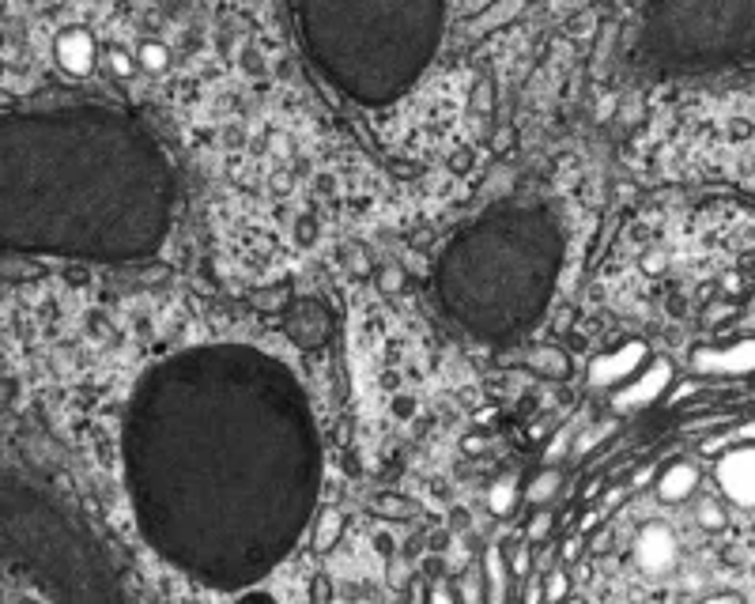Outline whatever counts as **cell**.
<instances>
[{
    "instance_id": "cell-13",
    "label": "cell",
    "mask_w": 755,
    "mask_h": 604,
    "mask_svg": "<svg viewBox=\"0 0 755 604\" xmlns=\"http://www.w3.org/2000/svg\"><path fill=\"white\" fill-rule=\"evenodd\" d=\"M555 483H559V476H555V472H544V476H540L533 488H529V503H544V498H551Z\"/></svg>"
},
{
    "instance_id": "cell-2",
    "label": "cell",
    "mask_w": 755,
    "mask_h": 604,
    "mask_svg": "<svg viewBox=\"0 0 755 604\" xmlns=\"http://www.w3.org/2000/svg\"><path fill=\"white\" fill-rule=\"evenodd\" d=\"M634 555H639V567L646 574H665L676 567L680 559V544H676V533L669 529L665 521H654L634 536Z\"/></svg>"
},
{
    "instance_id": "cell-17",
    "label": "cell",
    "mask_w": 755,
    "mask_h": 604,
    "mask_svg": "<svg viewBox=\"0 0 755 604\" xmlns=\"http://www.w3.org/2000/svg\"><path fill=\"white\" fill-rule=\"evenodd\" d=\"M703 604H740L736 597H729V593H721V597H706Z\"/></svg>"
},
{
    "instance_id": "cell-3",
    "label": "cell",
    "mask_w": 755,
    "mask_h": 604,
    "mask_svg": "<svg viewBox=\"0 0 755 604\" xmlns=\"http://www.w3.org/2000/svg\"><path fill=\"white\" fill-rule=\"evenodd\" d=\"M695 366L699 371H714V374H751L755 371V340L733 344L725 351H695Z\"/></svg>"
},
{
    "instance_id": "cell-12",
    "label": "cell",
    "mask_w": 755,
    "mask_h": 604,
    "mask_svg": "<svg viewBox=\"0 0 755 604\" xmlns=\"http://www.w3.org/2000/svg\"><path fill=\"white\" fill-rule=\"evenodd\" d=\"M566 585H571V582H566V574H563V570H551V574H548V585L540 589V593H544V600H548V604H563Z\"/></svg>"
},
{
    "instance_id": "cell-10",
    "label": "cell",
    "mask_w": 755,
    "mask_h": 604,
    "mask_svg": "<svg viewBox=\"0 0 755 604\" xmlns=\"http://www.w3.org/2000/svg\"><path fill=\"white\" fill-rule=\"evenodd\" d=\"M491 510L495 514H510V506H514V480H502V483H495L491 488Z\"/></svg>"
},
{
    "instance_id": "cell-16",
    "label": "cell",
    "mask_w": 755,
    "mask_h": 604,
    "mask_svg": "<svg viewBox=\"0 0 755 604\" xmlns=\"http://www.w3.org/2000/svg\"><path fill=\"white\" fill-rule=\"evenodd\" d=\"M544 529H548V518H536V525L529 529V540H536V536H544Z\"/></svg>"
},
{
    "instance_id": "cell-4",
    "label": "cell",
    "mask_w": 755,
    "mask_h": 604,
    "mask_svg": "<svg viewBox=\"0 0 755 604\" xmlns=\"http://www.w3.org/2000/svg\"><path fill=\"white\" fill-rule=\"evenodd\" d=\"M57 61L64 72L72 76H87L91 64H95V38H91L84 27H72L57 38Z\"/></svg>"
},
{
    "instance_id": "cell-20",
    "label": "cell",
    "mask_w": 755,
    "mask_h": 604,
    "mask_svg": "<svg viewBox=\"0 0 755 604\" xmlns=\"http://www.w3.org/2000/svg\"><path fill=\"white\" fill-rule=\"evenodd\" d=\"M751 325H755V318H751Z\"/></svg>"
},
{
    "instance_id": "cell-15",
    "label": "cell",
    "mask_w": 755,
    "mask_h": 604,
    "mask_svg": "<svg viewBox=\"0 0 755 604\" xmlns=\"http://www.w3.org/2000/svg\"><path fill=\"white\" fill-rule=\"evenodd\" d=\"M110 69H114L117 76H132V72H136V64H132V61L121 54V49H114V54H110Z\"/></svg>"
},
{
    "instance_id": "cell-5",
    "label": "cell",
    "mask_w": 755,
    "mask_h": 604,
    "mask_svg": "<svg viewBox=\"0 0 755 604\" xmlns=\"http://www.w3.org/2000/svg\"><path fill=\"white\" fill-rule=\"evenodd\" d=\"M646 356V348L642 344H627V348H619V351H612V356H604V359H597L593 363V371H589V378H593V386H612L616 378H624V374H631L634 366H639V359Z\"/></svg>"
},
{
    "instance_id": "cell-9",
    "label": "cell",
    "mask_w": 755,
    "mask_h": 604,
    "mask_svg": "<svg viewBox=\"0 0 755 604\" xmlns=\"http://www.w3.org/2000/svg\"><path fill=\"white\" fill-rule=\"evenodd\" d=\"M487 585H491V604H502V555H499V548L487 551Z\"/></svg>"
},
{
    "instance_id": "cell-14",
    "label": "cell",
    "mask_w": 755,
    "mask_h": 604,
    "mask_svg": "<svg viewBox=\"0 0 755 604\" xmlns=\"http://www.w3.org/2000/svg\"><path fill=\"white\" fill-rule=\"evenodd\" d=\"M140 61H144V69L159 72V69H166V49L163 46H144L140 49Z\"/></svg>"
},
{
    "instance_id": "cell-11",
    "label": "cell",
    "mask_w": 755,
    "mask_h": 604,
    "mask_svg": "<svg viewBox=\"0 0 755 604\" xmlns=\"http://www.w3.org/2000/svg\"><path fill=\"white\" fill-rule=\"evenodd\" d=\"M336 533H340V514H336V510H329V514L321 518V525H317V548H333Z\"/></svg>"
},
{
    "instance_id": "cell-6",
    "label": "cell",
    "mask_w": 755,
    "mask_h": 604,
    "mask_svg": "<svg viewBox=\"0 0 755 604\" xmlns=\"http://www.w3.org/2000/svg\"><path fill=\"white\" fill-rule=\"evenodd\" d=\"M699 491V468L695 465H672L665 468V476L657 480V495L665 498V503H687Z\"/></svg>"
},
{
    "instance_id": "cell-1",
    "label": "cell",
    "mask_w": 755,
    "mask_h": 604,
    "mask_svg": "<svg viewBox=\"0 0 755 604\" xmlns=\"http://www.w3.org/2000/svg\"><path fill=\"white\" fill-rule=\"evenodd\" d=\"M718 488L733 506H755V446L729 450L718 461Z\"/></svg>"
},
{
    "instance_id": "cell-8",
    "label": "cell",
    "mask_w": 755,
    "mask_h": 604,
    "mask_svg": "<svg viewBox=\"0 0 755 604\" xmlns=\"http://www.w3.org/2000/svg\"><path fill=\"white\" fill-rule=\"evenodd\" d=\"M695 518H699V525H703V529H710V533H718V529H725V525H729V518H725V506L718 503V498H703V503L695 506Z\"/></svg>"
},
{
    "instance_id": "cell-18",
    "label": "cell",
    "mask_w": 755,
    "mask_h": 604,
    "mask_svg": "<svg viewBox=\"0 0 755 604\" xmlns=\"http://www.w3.org/2000/svg\"><path fill=\"white\" fill-rule=\"evenodd\" d=\"M431 604H454V600H449L446 589H434V593H431Z\"/></svg>"
},
{
    "instance_id": "cell-19",
    "label": "cell",
    "mask_w": 755,
    "mask_h": 604,
    "mask_svg": "<svg viewBox=\"0 0 755 604\" xmlns=\"http://www.w3.org/2000/svg\"><path fill=\"white\" fill-rule=\"evenodd\" d=\"M563 604H586V600H578V597H571V600H563Z\"/></svg>"
},
{
    "instance_id": "cell-7",
    "label": "cell",
    "mask_w": 755,
    "mask_h": 604,
    "mask_svg": "<svg viewBox=\"0 0 755 604\" xmlns=\"http://www.w3.org/2000/svg\"><path fill=\"white\" fill-rule=\"evenodd\" d=\"M669 374H672V371H669V363H657V366H654V371L642 378L639 386H631V389H624V393H619V397H616V408H639V404L654 401L657 393L669 386Z\"/></svg>"
}]
</instances>
